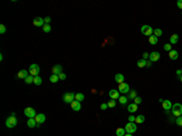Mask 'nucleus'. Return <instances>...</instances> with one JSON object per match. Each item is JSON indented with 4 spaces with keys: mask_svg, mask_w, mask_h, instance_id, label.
I'll list each match as a JSON object with an SVG mask.
<instances>
[{
    "mask_svg": "<svg viewBox=\"0 0 182 136\" xmlns=\"http://www.w3.org/2000/svg\"><path fill=\"white\" fill-rule=\"evenodd\" d=\"M171 111H172V114H174L176 118H177V117H181L182 116V104H180V103L172 104Z\"/></svg>",
    "mask_w": 182,
    "mask_h": 136,
    "instance_id": "obj_1",
    "label": "nucleus"
},
{
    "mask_svg": "<svg viewBox=\"0 0 182 136\" xmlns=\"http://www.w3.org/2000/svg\"><path fill=\"white\" fill-rule=\"evenodd\" d=\"M125 131H126V134H134L136 130H137V125H136V123H131V122H129L126 125H125Z\"/></svg>",
    "mask_w": 182,
    "mask_h": 136,
    "instance_id": "obj_2",
    "label": "nucleus"
},
{
    "mask_svg": "<svg viewBox=\"0 0 182 136\" xmlns=\"http://www.w3.org/2000/svg\"><path fill=\"white\" fill-rule=\"evenodd\" d=\"M153 31H154V29L152 28L150 26H147V24H145V26L141 27V33H142L143 35H147V36L153 35Z\"/></svg>",
    "mask_w": 182,
    "mask_h": 136,
    "instance_id": "obj_3",
    "label": "nucleus"
},
{
    "mask_svg": "<svg viewBox=\"0 0 182 136\" xmlns=\"http://www.w3.org/2000/svg\"><path fill=\"white\" fill-rule=\"evenodd\" d=\"M29 74L33 77H36L39 75V72H40V67L38 64H31V67H29Z\"/></svg>",
    "mask_w": 182,
    "mask_h": 136,
    "instance_id": "obj_4",
    "label": "nucleus"
},
{
    "mask_svg": "<svg viewBox=\"0 0 182 136\" xmlns=\"http://www.w3.org/2000/svg\"><path fill=\"white\" fill-rule=\"evenodd\" d=\"M75 100V94L73 92H66L63 95V101L66 103H72Z\"/></svg>",
    "mask_w": 182,
    "mask_h": 136,
    "instance_id": "obj_5",
    "label": "nucleus"
},
{
    "mask_svg": "<svg viewBox=\"0 0 182 136\" xmlns=\"http://www.w3.org/2000/svg\"><path fill=\"white\" fill-rule=\"evenodd\" d=\"M5 124H6V126L7 128H15L17 125V118L16 117H10V118H7L6 119V122H5Z\"/></svg>",
    "mask_w": 182,
    "mask_h": 136,
    "instance_id": "obj_6",
    "label": "nucleus"
},
{
    "mask_svg": "<svg viewBox=\"0 0 182 136\" xmlns=\"http://www.w3.org/2000/svg\"><path fill=\"white\" fill-rule=\"evenodd\" d=\"M119 92H122L123 95H125V94H129L130 92V86H129V84H126V83H122V84H119Z\"/></svg>",
    "mask_w": 182,
    "mask_h": 136,
    "instance_id": "obj_7",
    "label": "nucleus"
},
{
    "mask_svg": "<svg viewBox=\"0 0 182 136\" xmlns=\"http://www.w3.org/2000/svg\"><path fill=\"white\" fill-rule=\"evenodd\" d=\"M24 114H26V117H28V118H35L36 117V113H35V111H34V108L33 107L26 108V109H24Z\"/></svg>",
    "mask_w": 182,
    "mask_h": 136,
    "instance_id": "obj_8",
    "label": "nucleus"
},
{
    "mask_svg": "<svg viewBox=\"0 0 182 136\" xmlns=\"http://www.w3.org/2000/svg\"><path fill=\"white\" fill-rule=\"evenodd\" d=\"M160 58V54L158 51H153L149 54V61L150 62H157Z\"/></svg>",
    "mask_w": 182,
    "mask_h": 136,
    "instance_id": "obj_9",
    "label": "nucleus"
},
{
    "mask_svg": "<svg viewBox=\"0 0 182 136\" xmlns=\"http://www.w3.org/2000/svg\"><path fill=\"white\" fill-rule=\"evenodd\" d=\"M28 75H31V74H29V71H27V69H21L20 72L17 73V78L18 79H26Z\"/></svg>",
    "mask_w": 182,
    "mask_h": 136,
    "instance_id": "obj_10",
    "label": "nucleus"
},
{
    "mask_svg": "<svg viewBox=\"0 0 182 136\" xmlns=\"http://www.w3.org/2000/svg\"><path fill=\"white\" fill-rule=\"evenodd\" d=\"M44 23H45V21H44V18H41V17H35V18L33 20V24H34L35 27H44Z\"/></svg>",
    "mask_w": 182,
    "mask_h": 136,
    "instance_id": "obj_11",
    "label": "nucleus"
},
{
    "mask_svg": "<svg viewBox=\"0 0 182 136\" xmlns=\"http://www.w3.org/2000/svg\"><path fill=\"white\" fill-rule=\"evenodd\" d=\"M71 107H72V109H73V111H75V112H79L80 109H81V104H80L79 101L74 100L71 103Z\"/></svg>",
    "mask_w": 182,
    "mask_h": 136,
    "instance_id": "obj_12",
    "label": "nucleus"
},
{
    "mask_svg": "<svg viewBox=\"0 0 182 136\" xmlns=\"http://www.w3.org/2000/svg\"><path fill=\"white\" fill-rule=\"evenodd\" d=\"M35 119V122L38 123V124H43L44 122L46 120V117H45V114H43V113H40V114H36V117L34 118Z\"/></svg>",
    "mask_w": 182,
    "mask_h": 136,
    "instance_id": "obj_13",
    "label": "nucleus"
},
{
    "mask_svg": "<svg viewBox=\"0 0 182 136\" xmlns=\"http://www.w3.org/2000/svg\"><path fill=\"white\" fill-rule=\"evenodd\" d=\"M109 97H111V100H117V99H119L120 97V95H119V90H109Z\"/></svg>",
    "mask_w": 182,
    "mask_h": 136,
    "instance_id": "obj_14",
    "label": "nucleus"
},
{
    "mask_svg": "<svg viewBox=\"0 0 182 136\" xmlns=\"http://www.w3.org/2000/svg\"><path fill=\"white\" fill-rule=\"evenodd\" d=\"M61 73H62V66H61V64H56V66L52 67V74H57V75H59Z\"/></svg>",
    "mask_w": 182,
    "mask_h": 136,
    "instance_id": "obj_15",
    "label": "nucleus"
},
{
    "mask_svg": "<svg viewBox=\"0 0 182 136\" xmlns=\"http://www.w3.org/2000/svg\"><path fill=\"white\" fill-rule=\"evenodd\" d=\"M162 103H163V108H164L165 111H169V109L172 108V103H171L170 100H164Z\"/></svg>",
    "mask_w": 182,
    "mask_h": 136,
    "instance_id": "obj_16",
    "label": "nucleus"
},
{
    "mask_svg": "<svg viewBox=\"0 0 182 136\" xmlns=\"http://www.w3.org/2000/svg\"><path fill=\"white\" fill-rule=\"evenodd\" d=\"M27 125L29 126V128H38L39 126V124L35 122V119L34 118H28V122H27Z\"/></svg>",
    "mask_w": 182,
    "mask_h": 136,
    "instance_id": "obj_17",
    "label": "nucleus"
},
{
    "mask_svg": "<svg viewBox=\"0 0 182 136\" xmlns=\"http://www.w3.org/2000/svg\"><path fill=\"white\" fill-rule=\"evenodd\" d=\"M114 81H117L118 84H122V83H124V75H123V74H120V73L115 74V75H114Z\"/></svg>",
    "mask_w": 182,
    "mask_h": 136,
    "instance_id": "obj_18",
    "label": "nucleus"
},
{
    "mask_svg": "<svg viewBox=\"0 0 182 136\" xmlns=\"http://www.w3.org/2000/svg\"><path fill=\"white\" fill-rule=\"evenodd\" d=\"M169 57H170L171 60H177L178 58V52L176 51V50H171V51L169 52Z\"/></svg>",
    "mask_w": 182,
    "mask_h": 136,
    "instance_id": "obj_19",
    "label": "nucleus"
},
{
    "mask_svg": "<svg viewBox=\"0 0 182 136\" xmlns=\"http://www.w3.org/2000/svg\"><path fill=\"white\" fill-rule=\"evenodd\" d=\"M137 104H135V103H131V104H129V106H127V111H129V112L130 113H135L136 112V111H137Z\"/></svg>",
    "mask_w": 182,
    "mask_h": 136,
    "instance_id": "obj_20",
    "label": "nucleus"
},
{
    "mask_svg": "<svg viewBox=\"0 0 182 136\" xmlns=\"http://www.w3.org/2000/svg\"><path fill=\"white\" fill-rule=\"evenodd\" d=\"M148 40H149V43L152 45H155V44H158V40L159 39H158V36H155L154 34H153V35L149 36V39H148Z\"/></svg>",
    "mask_w": 182,
    "mask_h": 136,
    "instance_id": "obj_21",
    "label": "nucleus"
},
{
    "mask_svg": "<svg viewBox=\"0 0 182 136\" xmlns=\"http://www.w3.org/2000/svg\"><path fill=\"white\" fill-rule=\"evenodd\" d=\"M143 122H145V116H142V114L137 116L136 119H135V123H136V124H142Z\"/></svg>",
    "mask_w": 182,
    "mask_h": 136,
    "instance_id": "obj_22",
    "label": "nucleus"
},
{
    "mask_svg": "<svg viewBox=\"0 0 182 136\" xmlns=\"http://www.w3.org/2000/svg\"><path fill=\"white\" fill-rule=\"evenodd\" d=\"M75 100L79 101V102H81V101L85 100V95L81 94V92H78V94H75Z\"/></svg>",
    "mask_w": 182,
    "mask_h": 136,
    "instance_id": "obj_23",
    "label": "nucleus"
},
{
    "mask_svg": "<svg viewBox=\"0 0 182 136\" xmlns=\"http://www.w3.org/2000/svg\"><path fill=\"white\" fill-rule=\"evenodd\" d=\"M178 41V35L177 34H172L170 36V44H177Z\"/></svg>",
    "mask_w": 182,
    "mask_h": 136,
    "instance_id": "obj_24",
    "label": "nucleus"
},
{
    "mask_svg": "<svg viewBox=\"0 0 182 136\" xmlns=\"http://www.w3.org/2000/svg\"><path fill=\"white\" fill-rule=\"evenodd\" d=\"M115 134H117V136H124L125 134H126V131H125V129L124 128H118L117 129V131H115Z\"/></svg>",
    "mask_w": 182,
    "mask_h": 136,
    "instance_id": "obj_25",
    "label": "nucleus"
},
{
    "mask_svg": "<svg viewBox=\"0 0 182 136\" xmlns=\"http://www.w3.org/2000/svg\"><path fill=\"white\" fill-rule=\"evenodd\" d=\"M146 63H147V61L143 60V58H141V60L137 61V67H139V68H145V67H146Z\"/></svg>",
    "mask_w": 182,
    "mask_h": 136,
    "instance_id": "obj_26",
    "label": "nucleus"
},
{
    "mask_svg": "<svg viewBox=\"0 0 182 136\" xmlns=\"http://www.w3.org/2000/svg\"><path fill=\"white\" fill-rule=\"evenodd\" d=\"M136 97H137V94H136V91H135V90H130V92H129V96H127V99L135 100Z\"/></svg>",
    "mask_w": 182,
    "mask_h": 136,
    "instance_id": "obj_27",
    "label": "nucleus"
},
{
    "mask_svg": "<svg viewBox=\"0 0 182 136\" xmlns=\"http://www.w3.org/2000/svg\"><path fill=\"white\" fill-rule=\"evenodd\" d=\"M58 80H59V78L57 74H52V75L50 77V81H51V83H57Z\"/></svg>",
    "mask_w": 182,
    "mask_h": 136,
    "instance_id": "obj_28",
    "label": "nucleus"
},
{
    "mask_svg": "<svg viewBox=\"0 0 182 136\" xmlns=\"http://www.w3.org/2000/svg\"><path fill=\"white\" fill-rule=\"evenodd\" d=\"M24 81L27 83V84H32V83H34V77L33 75H28L26 79H24Z\"/></svg>",
    "mask_w": 182,
    "mask_h": 136,
    "instance_id": "obj_29",
    "label": "nucleus"
},
{
    "mask_svg": "<svg viewBox=\"0 0 182 136\" xmlns=\"http://www.w3.org/2000/svg\"><path fill=\"white\" fill-rule=\"evenodd\" d=\"M119 102H120V104H126L127 103V97L126 96H120L119 97Z\"/></svg>",
    "mask_w": 182,
    "mask_h": 136,
    "instance_id": "obj_30",
    "label": "nucleus"
},
{
    "mask_svg": "<svg viewBox=\"0 0 182 136\" xmlns=\"http://www.w3.org/2000/svg\"><path fill=\"white\" fill-rule=\"evenodd\" d=\"M41 83H43V80H41V78H40L39 75L34 77V84H35V85H41Z\"/></svg>",
    "mask_w": 182,
    "mask_h": 136,
    "instance_id": "obj_31",
    "label": "nucleus"
},
{
    "mask_svg": "<svg viewBox=\"0 0 182 136\" xmlns=\"http://www.w3.org/2000/svg\"><path fill=\"white\" fill-rule=\"evenodd\" d=\"M153 34H154L155 36H158V38H159V36L163 34V31H162V29H159V28H155L154 31H153Z\"/></svg>",
    "mask_w": 182,
    "mask_h": 136,
    "instance_id": "obj_32",
    "label": "nucleus"
},
{
    "mask_svg": "<svg viewBox=\"0 0 182 136\" xmlns=\"http://www.w3.org/2000/svg\"><path fill=\"white\" fill-rule=\"evenodd\" d=\"M43 31L45 33H50V32H51V27H50V24H45V26L43 27Z\"/></svg>",
    "mask_w": 182,
    "mask_h": 136,
    "instance_id": "obj_33",
    "label": "nucleus"
},
{
    "mask_svg": "<svg viewBox=\"0 0 182 136\" xmlns=\"http://www.w3.org/2000/svg\"><path fill=\"white\" fill-rule=\"evenodd\" d=\"M115 106H117V102H115V100H111L109 102H108V108H114Z\"/></svg>",
    "mask_w": 182,
    "mask_h": 136,
    "instance_id": "obj_34",
    "label": "nucleus"
},
{
    "mask_svg": "<svg viewBox=\"0 0 182 136\" xmlns=\"http://www.w3.org/2000/svg\"><path fill=\"white\" fill-rule=\"evenodd\" d=\"M175 123H176L178 126H182V117H177L176 120H175Z\"/></svg>",
    "mask_w": 182,
    "mask_h": 136,
    "instance_id": "obj_35",
    "label": "nucleus"
},
{
    "mask_svg": "<svg viewBox=\"0 0 182 136\" xmlns=\"http://www.w3.org/2000/svg\"><path fill=\"white\" fill-rule=\"evenodd\" d=\"M164 50H166V51H169L170 52L172 49H171V44H165L164 45Z\"/></svg>",
    "mask_w": 182,
    "mask_h": 136,
    "instance_id": "obj_36",
    "label": "nucleus"
},
{
    "mask_svg": "<svg viewBox=\"0 0 182 136\" xmlns=\"http://www.w3.org/2000/svg\"><path fill=\"white\" fill-rule=\"evenodd\" d=\"M141 102H142V99H141V97H136V99L134 100V103L135 104H140Z\"/></svg>",
    "mask_w": 182,
    "mask_h": 136,
    "instance_id": "obj_37",
    "label": "nucleus"
},
{
    "mask_svg": "<svg viewBox=\"0 0 182 136\" xmlns=\"http://www.w3.org/2000/svg\"><path fill=\"white\" fill-rule=\"evenodd\" d=\"M58 78H59V80H66V78H67V75H66V73H61V74H59L58 75Z\"/></svg>",
    "mask_w": 182,
    "mask_h": 136,
    "instance_id": "obj_38",
    "label": "nucleus"
},
{
    "mask_svg": "<svg viewBox=\"0 0 182 136\" xmlns=\"http://www.w3.org/2000/svg\"><path fill=\"white\" fill-rule=\"evenodd\" d=\"M5 32H6V27H5L4 24H1V26H0V33H1V34H4Z\"/></svg>",
    "mask_w": 182,
    "mask_h": 136,
    "instance_id": "obj_39",
    "label": "nucleus"
},
{
    "mask_svg": "<svg viewBox=\"0 0 182 136\" xmlns=\"http://www.w3.org/2000/svg\"><path fill=\"white\" fill-rule=\"evenodd\" d=\"M142 58H143V60H146V61H147V58H149V54H147V52H143Z\"/></svg>",
    "mask_w": 182,
    "mask_h": 136,
    "instance_id": "obj_40",
    "label": "nucleus"
},
{
    "mask_svg": "<svg viewBox=\"0 0 182 136\" xmlns=\"http://www.w3.org/2000/svg\"><path fill=\"white\" fill-rule=\"evenodd\" d=\"M107 108H108V103H102V104H101V109L104 111V109H107Z\"/></svg>",
    "mask_w": 182,
    "mask_h": 136,
    "instance_id": "obj_41",
    "label": "nucleus"
},
{
    "mask_svg": "<svg viewBox=\"0 0 182 136\" xmlns=\"http://www.w3.org/2000/svg\"><path fill=\"white\" fill-rule=\"evenodd\" d=\"M135 119H136V117H134V116L129 117V122H131V123H135Z\"/></svg>",
    "mask_w": 182,
    "mask_h": 136,
    "instance_id": "obj_42",
    "label": "nucleus"
},
{
    "mask_svg": "<svg viewBox=\"0 0 182 136\" xmlns=\"http://www.w3.org/2000/svg\"><path fill=\"white\" fill-rule=\"evenodd\" d=\"M177 7L180 9V10H182V0H178L177 1Z\"/></svg>",
    "mask_w": 182,
    "mask_h": 136,
    "instance_id": "obj_43",
    "label": "nucleus"
},
{
    "mask_svg": "<svg viewBox=\"0 0 182 136\" xmlns=\"http://www.w3.org/2000/svg\"><path fill=\"white\" fill-rule=\"evenodd\" d=\"M44 21H45V24H49L50 23V21H51V18H50V17H45Z\"/></svg>",
    "mask_w": 182,
    "mask_h": 136,
    "instance_id": "obj_44",
    "label": "nucleus"
},
{
    "mask_svg": "<svg viewBox=\"0 0 182 136\" xmlns=\"http://www.w3.org/2000/svg\"><path fill=\"white\" fill-rule=\"evenodd\" d=\"M176 74H177L178 77H181V75H182V72H181V69H178V71H176Z\"/></svg>",
    "mask_w": 182,
    "mask_h": 136,
    "instance_id": "obj_45",
    "label": "nucleus"
},
{
    "mask_svg": "<svg viewBox=\"0 0 182 136\" xmlns=\"http://www.w3.org/2000/svg\"><path fill=\"white\" fill-rule=\"evenodd\" d=\"M152 66V62L150 61H147V63H146V67H150Z\"/></svg>",
    "mask_w": 182,
    "mask_h": 136,
    "instance_id": "obj_46",
    "label": "nucleus"
},
{
    "mask_svg": "<svg viewBox=\"0 0 182 136\" xmlns=\"http://www.w3.org/2000/svg\"><path fill=\"white\" fill-rule=\"evenodd\" d=\"M124 136H132V134H125Z\"/></svg>",
    "mask_w": 182,
    "mask_h": 136,
    "instance_id": "obj_47",
    "label": "nucleus"
},
{
    "mask_svg": "<svg viewBox=\"0 0 182 136\" xmlns=\"http://www.w3.org/2000/svg\"><path fill=\"white\" fill-rule=\"evenodd\" d=\"M180 81H181V83H182V75L180 77Z\"/></svg>",
    "mask_w": 182,
    "mask_h": 136,
    "instance_id": "obj_48",
    "label": "nucleus"
},
{
    "mask_svg": "<svg viewBox=\"0 0 182 136\" xmlns=\"http://www.w3.org/2000/svg\"><path fill=\"white\" fill-rule=\"evenodd\" d=\"M181 72H182V69H181Z\"/></svg>",
    "mask_w": 182,
    "mask_h": 136,
    "instance_id": "obj_49",
    "label": "nucleus"
}]
</instances>
